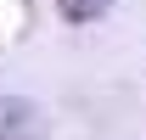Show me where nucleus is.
<instances>
[{
	"label": "nucleus",
	"instance_id": "1",
	"mask_svg": "<svg viewBox=\"0 0 146 140\" xmlns=\"http://www.w3.org/2000/svg\"><path fill=\"white\" fill-rule=\"evenodd\" d=\"M45 135H51V123H45V112L34 101L0 95V140H45Z\"/></svg>",
	"mask_w": 146,
	"mask_h": 140
},
{
	"label": "nucleus",
	"instance_id": "2",
	"mask_svg": "<svg viewBox=\"0 0 146 140\" xmlns=\"http://www.w3.org/2000/svg\"><path fill=\"white\" fill-rule=\"evenodd\" d=\"M56 6H62V17H68V22H96L112 0H56Z\"/></svg>",
	"mask_w": 146,
	"mask_h": 140
}]
</instances>
